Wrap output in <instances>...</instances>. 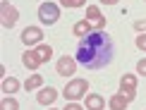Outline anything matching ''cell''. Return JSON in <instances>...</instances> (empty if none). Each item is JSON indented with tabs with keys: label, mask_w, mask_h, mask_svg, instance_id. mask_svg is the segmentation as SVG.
Here are the masks:
<instances>
[{
	"label": "cell",
	"mask_w": 146,
	"mask_h": 110,
	"mask_svg": "<svg viewBox=\"0 0 146 110\" xmlns=\"http://www.w3.org/2000/svg\"><path fill=\"white\" fill-rule=\"evenodd\" d=\"M115 43L106 31H91L77 41L74 60L86 70H103L113 62Z\"/></svg>",
	"instance_id": "obj_1"
},
{
	"label": "cell",
	"mask_w": 146,
	"mask_h": 110,
	"mask_svg": "<svg viewBox=\"0 0 146 110\" xmlns=\"http://www.w3.org/2000/svg\"><path fill=\"white\" fill-rule=\"evenodd\" d=\"M86 93H89V82L86 79H72L62 91L65 101H70V103H77L79 98H86Z\"/></svg>",
	"instance_id": "obj_2"
},
{
	"label": "cell",
	"mask_w": 146,
	"mask_h": 110,
	"mask_svg": "<svg viewBox=\"0 0 146 110\" xmlns=\"http://www.w3.org/2000/svg\"><path fill=\"white\" fill-rule=\"evenodd\" d=\"M38 19H41V24H55L58 19H60V7L55 3H41L38 5Z\"/></svg>",
	"instance_id": "obj_3"
},
{
	"label": "cell",
	"mask_w": 146,
	"mask_h": 110,
	"mask_svg": "<svg viewBox=\"0 0 146 110\" xmlns=\"http://www.w3.org/2000/svg\"><path fill=\"white\" fill-rule=\"evenodd\" d=\"M0 22H3V27L5 29H12L17 22H19V10L15 7V5H10V3H0Z\"/></svg>",
	"instance_id": "obj_4"
},
{
	"label": "cell",
	"mask_w": 146,
	"mask_h": 110,
	"mask_svg": "<svg viewBox=\"0 0 146 110\" xmlns=\"http://www.w3.org/2000/svg\"><path fill=\"white\" fill-rule=\"evenodd\" d=\"M77 60L74 58H70V55H62V58L58 60V65H55V70H58V74L60 77H70V74H74L77 72Z\"/></svg>",
	"instance_id": "obj_5"
},
{
	"label": "cell",
	"mask_w": 146,
	"mask_h": 110,
	"mask_svg": "<svg viewBox=\"0 0 146 110\" xmlns=\"http://www.w3.org/2000/svg\"><path fill=\"white\" fill-rule=\"evenodd\" d=\"M41 38H43V31L38 27H27L22 31V43L24 46H41Z\"/></svg>",
	"instance_id": "obj_6"
},
{
	"label": "cell",
	"mask_w": 146,
	"mask_h": 110,
	"mask_svg": "<svg viewBox=\"0 0 146 110\" xmlns=\"http://www.w3.org/2000/svg\"><path fill=\"white\" fill-rule=\"evenodd\" d=\"M55 98H58V91L53 86H43L36 93V101H38L41 105H50V103H55Z\"/></svg>",
	"instance_id": "obj_7"
},
{
	"label": "cell",
	"mask_w": 146,
	"mask_h": 110,
	"mask_svg": "<svg viewBox=\"0 0 146 110\" xmlns=\"http://www.w3.org/2000/svg\"><path fill=\"white\" fill-rule=\"evenodd\" d=\"M86 108L89 110H103L106 108V101H103V96H98V93H86Z\"/></svg>",
	"instance_id": "obj_8"
},
{
	"label": "cell",
	"mask_w": 146,
	"mask_h": 110,
	"mask_svg": "<svg viewBox=\"0 0 146 110\" xmlns=\"http://www.w3.org/2000/svg\"><path fill=\"white\" fill-rule=\"evenodd\" d=\"M108 105H110V110H127L129 101H127L122 93H113V96H110V101H108Z\"/></svg>",
	"instance_id": "obj_9"
},
{
	"label": "cell",
	"mask_w": 146,
	"mask_h": 110,
	"mask_svg": "<svg viewBox=\"0 0 146 110\" xmlns=\"http://www.w3.org/2000/svg\"><path fill=\"white\" fill-rule=\"evenodd\" d=\"M22 62H24L27 70H38V67H41L38 58H36V50H27V53L22 55Z\"/></svg>",
	"instance_id": "obj_10"
},
{
	"label": "cell",
	"mask_w": 146,
	"mask_h": 110,
	"mask_svg": "<svg viewBox=\"0 0 146 110\" xmlns=\"http://www.w3.org/2000/svg\"><path fill=\"white\" fill-rule=\"evenodd\" d=\"M91 31H94V24H91L89 19H82V22L74 24V36H79V38L86 36V34H91Z\"/></svg>",
	"instance_id": "obj_11"
},
{
	"label": "cell",
	"mask_w": 146,
	"mask_h": 110,
	"mask_svg": "<svg viewBox=\"0 0 146 110\" xmlns=\"http://www.w3.org/2000/svg\"><path fill=\"white\" fill-rule=\"evenodd\" d=\"M50 55H53V48L50 46H46V43H41V46H36V58H38V62L43 65L50 60Z\"/></svg>",
	"instance_id": "obj_12"
},
{
	"label": "cell",
	"mask_w": 146,
	"mask_h": 110,
	"mask_svg": "<svg viewBox=\"0 0 146 110\" xmlns=\"http://www.w3.org/2000/svg\"><path fill=\"white\" fill-rule=\"evenodd\" d=\"M120 91H137V77L134 74H125L120 79Z\"/></svg>",
	"instance_id": "obj_13"
},
{
	"label": "cell",
	"mask_w": 146,
	"mask_h": 110,
	"mask_svg": "<svg viewBox=\"0 0 146 110\" xmlns=\"http://www.w3.org/2000/svg\"><path fill=\"white\" fill-rule=\"evenodd\" d=\"M41 86H43V77L41 74H31L27 82H24V89L27 91H34V89H41Z\"/></svg>",
	"instance_id": "obj_14"
},
{
	"label": "cell",
	"mask_w": 146,
	"mask_h": 110,
	"mask_svg": "<svg viewBox=\"0 0 146 110\" xmlns=\"http://www.w3.org/2000/svg\"><path fill=\"white\" fill-rule=\"evenodd\" d=\"M17 91H19V82L15 77L3 79V93H17Z\"/></svg>",
	"instance_id": "obj_15"
},
{
	"label": "cell",
	"mask_w": 146,
	"mask_h": 110,
	"mask_svg": "<svg viewBox=\"0 0 146 110\" xmlns=\"http://www.w3.org/2000/svg\"><path fill=\"white\" fill-rule=\"evenodd\" d=\"M0 110H19V103L15 98H3L0 101Z\"/></svg>",
	"instance_id": "obj_16"
},
{
	"label": "cell",
	"mask_w": 146,
	"mask_h": 110,
	"mask_svg": "<svg viewBox=\"0 0 146 110\" xmlns=\"http://www.w3.org/2000/svg\"><path fill=\"white\" fill-rule=\"evenodd\" d=\"M86 19H89V22L101 19V10L96 7V5H89V7H86Z\"/></svg>",
	"instance_id": "obj_17"
},
{
	"label": "cell",
	"mask_w": 146,
	"mask_h": 110,
	"mask_svg": "<svg viewBox=\"0 0 146 110\" xmlns=\"http://www.w3.org/2000/svg\"><path fill=\"white\" fill-rule=\"evenodd\" d=\"M60 5H62V7H84V5H86V0H60Z\"/></svg>",
	"instance_id": "obj_18"
},
{
	"label": "cell",
	"mask_w": 146,
	"mask_h": 110,
	"mask_svg": "<svg viewBox=\"0 0 146 110\" xmlns=\"http://www.w3.org/2000/svg\"><path fill=\"white\" fill-rule=\"evenodd\" d=\"M134 43H137V48H139V50H146V34H139Z\"/></svg>",
	"instance_id": "obj_19"
},
{
	"label": "cell",
	"mask_w": 146,
	"mask_h": 110,
	"mask_svg": "<svg viewBox=\"0 0 146 110\" xmlns=\"http://www.w3.org/2000/svg\"><path fill=\"white\" fill-rule=\"evenodd\" d=\"M91 24H94V31H103V29H106V17H101V19H96Z\"/></svg>",
	"instance_id": "obj_20"
},
{
	"label": "cell",
	"mask_w": 146,
	"mask_h": 110,
	"mask_svg": "<svg viewBox=\"0 0 146 110\" xmlns=\"http://www.w3.org/2000/svg\"><path fill=\"white\" fill-rule=\"evenodd\" d=\"M134 29H137L139 34H144V31H146V19H137V22H134Z\"/></svg>",
	"instance_id": "obj_21"
},
{
	"label": "cell",
	"mask_w": 146,
	"mask_h": 110,
	"mask_svg": "<svg viewBox=\"0 0 146 110\" xmlns=\"http://www.w3.org/2000/svg\"><path fill=\"white\" fill-rule=\"evenodd\" d=\"M137 72L146 77V60H139V62H137Z\"/></svg>",
	"instance_id": "obj_22"
},
{
	"label": "cell",
	"mask_w": 146,
	"mask_h": 110,
	"mask_svg": "<svg viewBox=\"0 0 146 110\" xmlns=\"http://www.w3.org/2000/svg\"><path fill=\"white\" fill-rule=\"evenodd\" d=\"M62 110H84V108L79 105V103H67V105H65Z\"/></svg>",
	"instance_id": "obj_23"
},
{
	"label": "cell",
	"mask_w": 146,
	"mask_h": 110,
	"mask_svg": "<svg viewBox=\"0 0 146 110\" xmlns=\"http://www.w3.org/2000/svg\"><path fill=\"white\" fill-rule=\"evenodd\" d=\"M101 3H103V5H115L117 0H101Z\"/></svg>",
	"instance_id": "obj_24"
},
{
	"label": "cell",
	"mask_w": 146,
	"mask_h": 110,
	"mask_svg": "<svg viewBox=\"0 0 146 110\" xmlns=\"http://www.w3.org/2000/svg\"><path fill=\"white\" fill-rule=\"evenodd\" d=\"M48 110H55V108H48Z\"/></svg>",
	"instance_id": "obj_25"
}]
</instances>
